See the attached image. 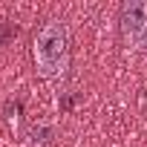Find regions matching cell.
<instances>
[{
	"label": "cell",
	"instance_id": "obj_1",
	"mask_svg": "<svg viewBox=\"0 0 147 147\" xmlns=\"http://www.w3.org/2000/svg\"><path fill=\"white\" fill-rule=\"evenodd\" d=\"M32 61L38 75L46 81H58L69 69V29L61 20H49L38 29L32 40Z\"/></svg>",
	"mask_w": 147,
	"mask_h": 147
},
{
	"label": "cell",
	"instance_id": "obj_2",
	"mask_svg": "<svg viewBox=\"0 0 147 147\" xmlns=\"http://www.w3.org/2000/svg\"><path fill=\"white\" fill-rule=\"evenodd\" d=\"M118 26H121V38L130 46H141L144 38H147V3L144 0H127V3H121Z\"/></svg>",
	"mask_w": 147,
	"mask_h": 147
}]
</instances>
